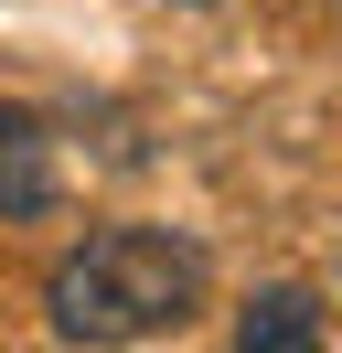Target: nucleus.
<instances>
[{"label":"nucleus","instance_id":"1","mask_svg":"<svg viewBox=\"0 0 342 353\" xmlns=\"http://www.w3.org/2000/svg\"><path fill=\"white\" fill-rule=\"evenodd\" d=\"M43 310L64 343H161L203 310V246L171 225H97L75 257H54Z\"/></svg>","mask_w":342,"mask_h":353},{"label":"nucleus","instance_id":"2","mask_svg":"<svg viewBox=\"0 0 342 353\" xmlns=\"http://www.w3.org/2000/svg\"><path fill=\"white\" fill-rule=\"evenodd\" d=\"M43 203H54V139H43L21 108H0V225L43 214Z\"/></svg>","mask_w":342,"mask_h":353},{"label":"nucleus","instance_id":"3","mask_svg":"<svg viewBox=\"0 0 342 353\" xmlns=\"http://www.w3.org/2000/svg\"><path fill=\"white\" fill-rule=\"evenodd\" d=\"M235 343L246 353H310L321 343V300L310 289H256V300L235 310Z\"/></svg>","mask_w":342,"mask_h":353}]
</instances>
